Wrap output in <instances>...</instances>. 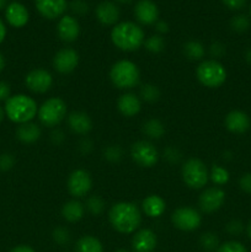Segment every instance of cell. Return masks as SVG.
I'll return each mask as SVG.
<instances>
[{"label":"cell","mask_w":251,"mask_h":252,"mask_svg":"<svg viewBox=\"0 0 251 252\" xmlns=\"http://www.w3.org/2000/svg\"><path fill=\"white\" fill-rule=\"evenodd\" d=\"M108 219L116 231L121 234L134 233L142 223V213L134 203L118 202L111 207Z\"/></svg>","instance_id":"cell-1"},{"label":"cell","mask_w":251,"mask_h":252,"mask_svg":"<svg viewBox=\"0 0 251 252\" xmlns=\"http://www.w3.org/2000/svg\"><path fill=\"white\" fill-rule=\"evenodd\" d=\"M111 41L121 51L134 52L144 44V31L134 22H120L111 31Z\"/></svg>","instance_id":"cell-2"},{"label":"cell","mask_w":251,"mask_h":252,"mask_svg":"<svg viewBox=\"0 0 251 252\" xmlns=\"http://www.w3.org/2000/svg\"><path fill=\"white\" fill-rule=\"evenodd\" d=\"M4 111L10 121L24 125V123L31 122L36 117L38 108L33 98L20 94V95L10 96L7 98Z\"/></svg>","instance_id":"cell-3"},{"label":"cell","mask_w":251,"mask_h":252,"mask_svg":"<svg viewBox=\"0 0 251 252\" xmlns=\"http://www.w3.org/2000/svg\"><path fill=\"white\" fill-rule=\"evenodd\" d=\"M110 79L116 88L127 90L138 85L140 79V71L137 64L123 59L116 62L110 70Z\"/></svg>","instance_id":"cell-4"},{"label":"cell","mask_w":251,"mask_h":252,"mask_svg":"<svg viewBox=\"0 0 251 252\" xmlns=\"http://www.w3.org/2000/svg\"><path fill=\"white\" fill-rule=\"evenodd\" d=\"M196 76L199 83L209 89H217L226 80V69L217 59H207L199 63L196 69Z\"/></svg>","instance_id":"cell-5"},{"label":"cell","mask_w":251,"mask_h":252,"mask_svg":"<svg viewBox=\"0 0 251 252\" xmlns=\"http://www.w3.org/2000/svg\"><path fill=\"white\" fill-rule=\"evenodd\" d=\"M181 175L185 184L193 189L204 187L209 180V172L206 164L196 158L188 159L185 162L181 169Z\"/></svg>","instance_id":"cell-6"},{"label":"cell","mask_w":251,"mask_h":252,"mask_svg":"<svg viewBox=\"0 0 251 252\" xmlns=\"http://www.w3.org/2000/svg\"><path fill=\"white\" fill-rule=\"evenodd\" d=\"M38 120L44 127H56L66 116V103L59 97H51L38 108Z\"/></svg>","instance_id":"cell-7"},{"label":"cell","mask_w":251,"mask_h":252,"mask_svg":"<svg viewBox=\"0 0 251 252\" xmlns=\"http://www.w3.org/2000/svg\"><path fill=\"white\" fill-rule=\"evenodd\" d=\"M133 161L142 167H153L159 160V153L157 148L147 140H139L134 143L130 149Z\"/></svg>","instance_id":"cell-8"},{"label":"cell","mask_w":251,"mask_h":252,"mask_svg":"<svg viewBox=\"0 0 251 252\" xmlns=\"http://www.w3.org/2000/svg\"><path fill=\"white\" fill-rule=\"evenodd\" d=\"M171 221L175 228L182 231H193L202 223L201 214L191 207H180L172 213Z\"/></svg>","instance_id":"cell-9"},{"label":"cell","mask_w":251,"mask_h":252,"mask_svg":"<svg viewBox=\"0 0 251 252\" xmlns=\"http://www.w3.org/2000/svg\"><path fill=\"white\" fill-rule=\"evenodd\" d=\"M93 187V180L90 174L86 170L78 169L74 170L68 177L66 181V189L68 192L75 198H81L90 192Z\"/></svg>","instance_id":"cell-10"},{"label":"cell","mask_w":251,"mask_h":252,"mask_svg":"<svg viewBox=\"0 0 251 252\" xmlns=\"http://www.w3.org/2000/svg\"><path fill=\"white\" fill-rule=\"evenodd\" d=\"M225 202V192L219 186H213L206 189L199 196V208L203 213H214L218 209L221 208V206Z\"/></svg>","instance_id":"cell-11"},{"label":"cell","mask_w":251,"mask_h":252,"mask_svg":"<svg viewBox=\"0 0 251 252\" xmlns=\"http://www.w3.org/2000/svg\"><path fill=\"white\" fill-rule=\"evenodd\" d=\"M25 84L32 93L44 94L52 88L53 78L46 69H33L26 75Z\"/></svg>","instance_id":"cell-12"},{"label":"cell","mask_w":251,"mask_h":252,"mask_svg":"<svg viewBox=\"0 0 251 252\" xmlns=\"http://www.w3.org/2000/svg\"><path fill=\"white\" fill-rule=\"evenodd\" d=\"M79 64V54L73 48H62L53 58V66L58 73L69 74L75 70Z\"/></svg>","instance_id":"cell-13"},{"label":"cell","mask_w":251,"mask_h":252,"mask_svg":"<svg viewBox=\"0 0 251 252\" xmlns=\"http://www.w3.org/2000/svg\"><path fill=\"white\" fill-rule=\"evenodd\" d=\"M57 32L62 41L65 43H71L76 41L80 34V25L78 20L71 15H63L57 26Z\"/></svg>","instance_id":"cell-14"},{"label":"cell","mask_w":251,"mask_h":252,"mask_svg":"<svg viewBox=\"0 0 251 252\" xmlns=\"http://www.w3.org/2000/svg\"><path fill=\"white\" fill-rule=\"evenodd\" d=\"M224 125L229 132L234 134H244L251 127V120L248 113L240 110H233L225 116Z\"/></svg>","instance_id":"cell-15"},{"label":"cell","mask_w":251,"mask_h":252,"mask_svg":"<svg viewBox=\"0 0 251 252\" xmlns=\"http://www.w3.org/2000/svg\"><path fill=\"white\" fill-rule=\"evenodd\" d=\"M34 5L37 11L48 20L62 17L68 7L66 0H34Z\"/></svg>","instance_id":"cell-16"},{"label":"cell","mask_w":251,"mask_h":252,"mask_svg":"<svg viewBox=\"0 0 251 252\" xmlns=\"http://www.w3.org/2000/svg\"><path fill=\"white\" fill-rule=\"evenodd\" d=\"M134 16L138 22L149 26L159 19V9L153 0H139L135 4Z\"/></svg>","instance_id":"cell-17"},{"label":"cell","mask_w":251,"mask_h":252,"mask_svg":"<svg viewBox=\"0 0 251 252\" xmlns=\"http://www.w3.org/2000/svg\"><path fill=\"white\" fill-rule=\"evenodd\" d=\"M96 19L103 26H113L120 20V9L113 1H102L95 10Z\"/></svg>","instance_id":"cell-18"},{"label":"cell","mask_w":251,"mask_h":252,"mask_svg":"<svg viewBox=\"0 0 251 252\" xmlns=\"http://www.w3.org/2000/svg\"><path fill=\"white\" fill-rule=\"evenodd\" d=\"M5 17L12 27L20 29L29 22L30 14L25 5H22L21 2L14 1L7 5L6 9H5Z\"/></svg>","instance_id":"cell-19"},{"label":"cell","mask_w":251,"mask_h":252,"mask_svg":"<svg viewBox=\"0 0 251 252\" xmlns=\"http://www.w3.org/2000/svg\"><path fill=\"white\" fill-rule=\"evenodd\" d=\"M157 238L150 229H142L138 231L132 240V248L134 252H153L157 248Z\"/></svg>","instance_id":"cell-20"},{"label":"cell","mask_w":251,"mask_h":252,"mask_svg":"<svg viewBox=\"0 0 251 252\" xmlns=\"http://www.w3.org/2000/svg\"><path fill=\"white\" fill-rule=\"evenodd\" d=\"M118 111L122 113L125 117H133V116L138 115L142 108V102H140L139 97L132 93L123 94L120 96L117 101Z\"/></svg>","instance_id":"cell-21"},{"label":"cell","mask_w":251,"mask_h":252,"mask_svg":"<svg viewBox=\"0 0 251 252\" xmlns=\"http://www.w3.org/2000/svg\"><path fill=\"white\" fill-rule=\"evenodd\" d=\"M68 126L76 134H88L93 128V122L85 112L75 111L68 116Z\"/></svg>","instance_id":"cell-22"},{"label":"cell","mask_w":251,"mask_h":252,"mask_svg":"<svg viewBox=\"0 0 251 252\" xmlns=\"http://www.w3.org/2000/svg\"><path fill=\"white\" fill-rule=\"evenodd\" d=\"M41 128L32 122L20 125L16 129V137L24 144H32L41 138Z\"/></svg>","instance_id":"cell-23"},{"label":"cell","mask_w":251,"mask_h":252,"mask_svg":"<svg viewBox=\"0 0 251 252\" xmlns=\"http://www.w3.org/2000/svg\"><path fill=\"white\" fill-rule=\"evenodd\" d=\"M143 212L147 214L150 218H157V217L162 216V213L165 212L166 208V204L165 201L157 194H150L147 198L143 201Z\"/></svg>","instance_id":"cell-24"},{"label":"cell","mask_w":251,"mask_h":252,"mask_svg":"<svg viewBox=\"0 0 251 252\" xmlns=\"http://www.w3.org/2000/svg\"><path fill=\"white\" fill-rule=\"evenodd\" d=\"M84 213H85V207L76 199L66 202L62 208V216L69 223L79 221L84 217Z\"/></svg>","instance_id":"cell-25"},{"label":"cell","mask_w":251,"mask_h":252,"mask_svg":"<svg viewBox=\"0 0 251 252\" xmlns=\"http://www.w3.org/2000/svg\"><path fill=\"white\" fill-rule=\"evenodd\" d=\"M76 252H103L102 244L95 236L85 235L80 238L75 246Z\"/></svg>","instance_id":"cell-26"},{"label":"cell","mask_w":251,"mask_h":252,"mask_svg":"<svg viewBox=\"0 0 251 252\" xmlns=\"http://www.w3.org/2000/svg\"><path fill=\"white\" fill-rule=\"evenodd\" d=\"M143 133L150 139H160L165 133V127L159 120L152 118L143 125Z\"/></svg>","instance_id":"cell-27"},{"label":"cell","mask_w":251,"mask_h":252,"mask_svg":"<svg viewBox=\"0 0 251 252\" xmlns=\"http://www.w3.org/2000/svg\"><path fill=\"white\" fill-rule=\"evenodd\" d=\"M184 53L191 61H199L204 57V47L198 41H188L184 46Z\"/></svg>","instance_id":"cell-28"},{"label":"cell","mask_w":251,"mask_h":252,"mask_svg":"<svg viewBox=\"0 0 251 252\" xmlns=\"http://www.w3.org/2000/svg\"><path fill=\"white\" fill-rule=\"evenodd\" d=\"M212 181L217 185V186H223L230 179V175H229L228 170L223 166H219V165H214L211 170V174H209Z\"/></svg>","instance_id":"cell-29"},{"label":"cell","mask_w":251,"mask_h":252,"mask_svg":"<svg viewBox=\"0 0 251 252\" xmlns=\"http://www.w3.org/2000/svg\"><path fill=\"white\" fill-rule=\"evenodd\" d=\"M140 97L147 102H157L160 98V90L153 84H145L140 88Z\"/></svg>","instance_id":"cell-30"},{"label":"cell","mask_w":251,"mask_h":252,"mask_svg":"<svg viewBox=\"0 0 251 252\" xmlns=\"http://www.w3.org/2000/svg\"><path fill=\"white\" fill-rule=\"evenodd\" d=\"M230 29L236 33H244L250 29V20L245 15H236L230 20Z\"/></svg>","instance_id":"cell-31"},{"label":"cell","mask_w":251,"mask_h":252,"mask_svg":"<svg viewBox=\"0 0 251 252\" xmlns=\"http://www.w3.org/2000/svg\"><path fill=\"white\" fill-rule=\"evenodd\" d=\"M144 47L152 53H160L165 48V41L160 34H154L144 41Z\"/></svg>","instance_id":"cell-32"},{"label":"cell","mask_w":251,"mask_h":252,"mask_svg":"<svg viewBox=\"0 0 251 252\" xmlns=\"http://www.w3.org/2000/svg\"><path fill=\"white\" fill-rule=\"evenodd\" d=\"M86 208L94 216H100L105 211V203L98 196H91L86 201Z\"/></svg>","instance_id":"cell-33"},{"label":"cell","mask_w":251,"mask_h":252,"mask_svg":"<svg viewBox=\"0 0 251 252\" xmlns=\"http://www.w3.org/2000/svg\"><path fill=\"white\" fill-rule=\"evenodd\" d=\"M199 243H201L202 248H204L206 250H208V251H212V250H214V249L218 248L219 239L216 234L204 233V234H202L201 239H199Z\"/></svg>","instance_id":"cell-34"},{"label":"cell","mask_w":251,"mask_h":252,"mask_svg":"<svg viewBox=\"0 0 251 252\" xmlns=\"http://www.w3.org/2000/svg\"><path fill=\"white\" fill-rule=\"evenodd\" d=\"M218 252H248V249L239 241H226L219 246Z\"/></svg>","instance_id":"cell-35"},{"label":"cell","mask_w":251,"mask_h":252,"mask_svg":"<svg viewBox=\"0 0 251 252\" xmlns=\"http://www.w3.org/2000/svg\"><path fill=\"white\" fill-rule=\"evenodd\" d=\"M53 239L59 245H65L70 240V235H69V231L66 229L57 228L53 231Z\"/></svg>","instance_id":"cell-36"},{"label":"cell","mask_w":251,"mask_h":252,"mask_svg":"<svg viewBox=\"0 0 251 252\" xmlns=\"http://www.w3.org/2000/svg\"><path fill=\"white\" fill-rule=\"evenodd\" d=\"M105 158L110 161H118L122 158V149L118 145H111L106 148Z\"/></svg>","instance_id":"cell-37"},{"label":"cell","mask_w":251,"mask_h":252,"mask_svg":"<svg viewBox=\"0 0 251 252\" xmlns=\"http://www.w3.org/2000/svg\"><path fill=\"white\" fill-rule=\"evenodd\" d=\"M70 9L74 14L80 15V16H83L89 11L88 2L84 1V0H73L70 2Z\"/></svg>","instance_id":"cell-38"},{"label":"cell","mask_w":251,"mask_h":252,"mask_svg":"<svg viewBox=\"0 0 251 252\" xmlns=\"http://www.w3.org/2000/svg\"><path fill=\"white\" fill-rule=\"evenodd\" d=\"M226 231L230 235L238 236L244 231V224L240 220H231L226 224Z\"/></svg>","instance_id":"cell-39"},{"label":"cell","mask_w":251,"mask_h":252,"mask_svg":"<svg viewBox=\"0 0 251 252\" xmlns=\"http://www.w3.org/2000/svg\"><path fill=\"white\" fill-rule=\"evenodd\" d=\"M239 187L243 192L251 194V172H246L239 179Z\"/></svg>","instance_id":"cell-40"},{"label":"cell","mask_w":251,"mask_h":252,"mask_svg":"<svg viewBox=\"0 0 251 252\" xmlns=\"http://www.w3.org/2000/svg\"><path fill=\"white\" fill-rule=\"evenodd\" d=\"M15 164V159L11 154H2L0 155V170L1 171H7L11 169Z\"/></svg>","instance_id":"cell-41"},{"label":"cell","mask_w":251,"mask_h":252,"mask_svg":"<svg viewBox=\"0 0 251 252\" xmlns=\"http://www.w3.org/2000/svg\"><path fill=\"white\" fill-rule=\"evenodd\" d=\"M221 2L230 10H240L245 6L246 0H221Z\"/></svg>","instance_id":"cell-42"},{"label":"cell","mask_w":251,"mask_h":252,"mask_svg":"<svg viewBox=\"0 0 251 252\" xmlns=\"http://www.w3.org/2000/svg\"><path fill=\"white\" fill-rule=\"evenodd\" d=\"M209 51H211L212 57H214V58H219V57H221L224 53H225V47H224L221 43H219V42H216V43L212 44Z\"/></svg>","instance_id":"cell-43"},{"label":"cell","mask_w":251,"mask_h":252,"mask_svg":"<svg viewBox=\"0 0 251 252\" xmlns=\"http://www.w3.org/2000/svg\"><path fill=\"white\" fill-rule=\"evenodd\" d=\"M10 85L5 81H0V101H6L10 97Z\"/></svg>","instance_id":"cell-44"},{"label":"cell","mask_w":251,"mask_h":252,"mask_svg":"<svg viewBox=\"0 0 251 252\" xmlns=\"http://www.w3.org/2000/svg\"><path fill=\"white\" fill-rule=\"evenodd\" d=\"M165 155H166L167 159L172 162H176L177 159L180 158V154L177 153L176 149H174V148H169V149L166 150V153H165Z\"/></svg>","instance_id":"cell-45"},{"label":"cell","mask_w":251,"mask_h":252,"mask_svg":"<svg viewBox=\"0 0 251 252\" xmlns=\"http://www.w3.org/2000/svg\"><path fill=\"white\" fill-rule=\"evenodd\" d=\"M155 27H157V31L160 33H166L169 31V26L165 21H157L155 22Z\"/></svg>","instance_id":"cell-46"},{"label":"cell","mask_w":251,"mask_h":252,"mask_svg":"<svg viewBox=\"0 0 251 252\" xmlns=\"http://www.w3.org/2000/svg\"><path fill=\"white\" fill-rule=\"evenodd\" d=\"M10 252H36L31 246H27V245H19L16 248L12 249Z\"/></svg>","instance_id":"cell-47"},{"label":"cell","mask_w":251,"mask_h":252,"mask_svg":"<svg viewBox=\"0 0 251 252\" xmlns=\"http://www.w3.org/2000/svg\"><path fill=\"white\" fill-rule=\"evenodd\" d=\"M5 36H6V27H5L4 22L0 20V43L5 39Z\"/></svg>","instance_id":"cell-48"},{"label":"cell","mask_w":251,"mask_h":252,"mask_svg":"<svg viewBox=\"0 0 251 252\" xmlns=\"http://www.w3.org/2000/svg\"><path fill=\"white\" fill-rule=\"evenodd\" d=\"M245 61L248 62V64L251 65V48H249L248 51L245 52Z\"/></svg>","instance_id":"cell-49"},{"label":"cell","mask_w":251,"mask_h":252,"mask_svg":"<svg viewBox=\"0 0 251 252\" xmlns=\"http://www.w3.org/2000/svg\"><path fill=\"white\" fill-rule=\"evenodd\" d=\"M5 68V58L1 53H0V71L4 70Z\"/></svg>","instance_id":"cell-50"},{"label":"cell","mask_w":251,"mask_h":252,"mask_svg":"<svg viewBox=\"0 0 251 252\" xmlns=\"http://www.w3.org/2000/svg\"><path fill=\"white\" fill-rule=\"evenodd\" d=\"M246 234H248L249 238L251 239V221L248 224V226H246Z\"/></svg>","instance_id":"cell-51"},{"label":"cell","mask_w":251,"mask_h":252,"mask_svg":"<svg viewBox=\"0 0 251 252\" xmlns=\"http://www.w3.org/2000/svg\"><path fill=\"white\" fill-rule=\"evenodd\" d=\"M4 116H5V111L0 107V123H1L2 120H4Z\"/></svg>","instance_id":"cell-52"},{"label":"cell","mask_w":251,"mask_h":252,"mask_svg":"<svg viewBox=\"0 0 251 252\" xmlns=\"http://www.w3.org/2000/svg\"><path fill=\"white\" fill-rule=\"evenodd\" d=\"M117 2H121V4H129V2H132L133 0H116Z\"/></svg>","instance_id":"cell-53"},{"label":"cell","mask_w":251,"mask_h":252,"mask_svg":"<svg viewBox=\"0 0 251 252\" xmlns=\"http://www.w3.org/2000/svg\"><path fill=\"white\" fill-rule=\"evenodd\" d=\"M5 5H6V0H0V10L4 9Z\"/></svg>","instance_id":"cell-54"},{"label":"cell","mask_w":251,"mask_h":252,"mask_svg":"<svg viewBox=\"0 0 251 252\" xmlns=\"http://www.w3.org/2000/svg\"><path fill=\"white\" fill-rule=\"evenodd\" d=\"M116 252H129V251H127V250H117Z\"/></svg>","instance_id":"cell-55"},{"label":"cell","mask_w":251,"mask_h":252,"mask_svg":"<svg viewBox=\"0 0 251 252\" xmlns=\"http://www.w3.org/2000/svg\"><path fill=\"white\" fill-rule=\"evenodd\" d=\"M250 16H251V5H250Z\"/></svg>","instance_id":"cell-56"}]
</instances>
